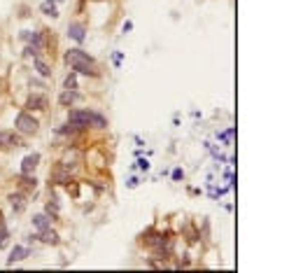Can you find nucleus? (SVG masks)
I'll use <instances>...</instances> for the list:
<instances>
[{"instance_id":"f257e3e1","label":"nucleus","mask_w":303,"mask_h":273,"mask_svg":"<svg viewBox=\"0 0 303 273\" xmlns=\"http://www.w3.org/2000/svg\"><path fill=\"white\" fill-rule=\"evenodd\" d=\"M66 63L75 73H82V75H91V77H98V66L87 52H82V49H70L66 52Z\"/></svg>"},{"instance_id":"f03ea898","label":"nucleus","mask_w":303,"mask_h":273,"mask_svg":"<svg viewBox=\"0 0 303 273\" xmlns=\"http://www.w3.org/2000/svg\"><path fill=\"white\" fill-rule=\"evenodd\" d=\"M14 129L19 131V133H24V136H35L38 129H40V122L35 117H31L28 112H19V115L14 117Z\"/></svg>"},{"instance_id":"7ed1b4c3","label":"nucleus","mask_w":303,"mask_h":273,"mask_svg":"<svg viewBox=\"0 0 303 273\" xmlns=\"http://www.w3.org/2000/svg\"><path fill=\"white\" fill-rule=\"evenodd\" d=\"M68 122L77 126V129H84V126H91L94 124V112L91 110H70L68 112Z\"/></svg>"},{"instance_id":"20e7f679","label":"nucleus","mask_w":303,"mask_h":273,"mask_svg":"<svg viewBox=\"0 0 303 273\" xmlns=\"http://www.w3.org/2000/svg\"><path fill=\"white\" fill-rule=\"evenodd\" d=\"M24 138L19 131H0V147H21Z\"/></svg>"},{"instance_id":"39448f33","label":"nucleus","mask_w":303,"mask_h":273,"mask_svg":"<svg viewBox=\"0 0 303 273\" xmlns=\"http://www.w3.org/2000/svg\"><path fill=\"white\" fill-rule=\"evenodd\" d=\"M38 164H40V154H38V152L24 157V161H21V175H31V173L38 168Z\"/></svg>"},{"instance_id":"423d86ee","label":"nucleus","mask_w":303,"mask_h":273,"mask_svg":"<svg viewBox=\"0 0 303 273\" xmlns=\"http://www.w3.org/2000/svg\"><path fill=\"white\" fill-rule=\"evenodd\" d=\"M68 35H70L73 40H77V42H84V26L77 24V21H73V24L68 26Z\"/></svg>"},{"instance_id":"0eeeda50","label":"nucleus","mask_w":303,"mask_h":273,"mask_svg":"<svg viewBox=\"0 0 303 273\" xmlns=\"http://www.w3.org/2000/svg\"><path fill=\"white\" fill-rule=\"evenodd\" d=\"M28 108L31 110H47V98L40 94H33L28 98Z\"/></svg>"},{"instance_id":"6e6552de","label":"nucleus","mask_w":303,"mask_h":273,"mask_svg":"<svg viewBox=\"0 0 303 273\" xmlns=\"http://www.w3.org/2000/svg\"><path fill=\"white\" fill-rule=\"evenodd\" d=\"M77 98H80V94H77V91H70V89H66V91H63V94H61V98H59V101H61V105H66V108H68V105H73V103L77 101Z\"/></svg>"},{"instance_id":"1a4fd4ad","label":"nucleus","mask_w":303,"mask_h":273,"mask_svg":"<svg viewBox=\"0 0 303 273\" xmlns=\"http://www.w3.org/2000/svg\"><path fill=\"white\" fill-rule=\"evenodd\" d=\"M38 238L40 240H45V243H52V245H56V243H59V233L56 231H52V229H45V231H40V236H38Z\"/></svg>"},{"instance_id":"9d476101","label":"nucleus","mask_w":303,"mask_h":273,"mask_svg":"<svg viewBox=\"0 0 303 273\" xmlns=\"http://www.w3.org/2000/svg\"><path fill=\"white\" fill-rule=\"evenodd\" d=\"M28 247H14L12 250V254H10V259H7V264H14V261H19V259H24V257H28Z\"/></svg>"},{"instance_id":"9b49d317","label":"nucleus","mask_w":303,"mask_h":273,"mask_svg":"<svg viewBox=\"0 0 303 273\" xmlns=\"http://www.w3.org/2000/svg\"><path fill=\"white\" fill-rule=\"evenodd\" d=\"M10 203H12V208L17 212H21L24 208H26V201H24V196H21V194H12V196H10Z\"/></svg>"},{"instance_id":"f8f14e48","label":"nucleus","mask_w":303,"mask_h":273,"mask_svg":"<svg viewBox=\"0 0 303 273\" xmlns=\"http://www.w3.org/2000/svg\"><path fill=\"white\" fill-rule=\"evenodd\" d=\"M33 226L38 229V231H45V229L49 226V217H47V215H35V217H33Z\"/></svg>"},{"instance_id":"ddd939ff","label":"nucleus","mask_w":303,"mask_h":273,"mask_svg":"<svg viewBox=\"0 0 303 273\" xmlns=\"http://www.w3.org/2000/svg\"><path fill=\"white\" fill-rule=\"evenodd\" d=\"M35 68H38V73H40L42 77H49L52 75V70H49V66L45 61H42L40 56H35Z\"/></svg>"},{"instance_id":"4468645a","label":"nucleus","mask_w":303,"mask_h":273,"mask_svg":"<svg viewBox=\"0 0 303 273\" xmlns=\"http://www.w3.org/2000/svg\"><path fill=\"white\" fill-rule=\"evenodd\" d=\"M42 12L47 14V17H59V10H56V5L52 3V0H47V3L42 5Z\"/></svg>"},{"instance_id":"2eb2a0df","label":"nucleus","mask_w":303,"mask_h":273,"mask_svg":"<svg viewBox=\"0 0 303 273\" xmlns=\"http://www.w3.org/2000/svg\"><path fill=\"white\" fill-rule=\"evenodd\" d=\"M63 89H70V91H77V75H68L66 77V84H63Z\"/></svg>"},{"instance_id":"dca6fc26","label":"nucleus","mask_w":303,"mask_h":273,"mask_svg":"<svg viewBox=\"0 0 303 273\" xmlns=\"http://www.w3.org/2000/svg\"><path fill=\"white\" fill-rule=\"evenodd\" d=\"M47 212L52 215V217H56V215H59V203H56V201H54V203L49 201V203H47Z\"/></svg>"},{"instance_id":"f3484780","label":"nucleus","mask_w":303,"mask_h":273,"mask_svg":"<svg viewBox=\"0 0 303 273\" xmlns=\"http://www.w3.org/2000/svg\"><path fill=\"white\" fill-rule=\"evenodd\" d=\"M138 166H140L142 171H147V168H149V164H147V159H140V161H138Z\"/></svg>"},{"instance_id":"a211bd4d","label":"nucleus","mask_w":303,"mask_h":273,"mask_svg":"<svg viewBox=\"0 0 303 273\" xmlns=\"http://www.w3.org/2000/svg\"><path fill=\"white\" fill-rule=\"evenodd\" d=\"M52 3H63V0H52Z\"/></svg>"}]
</instances>
